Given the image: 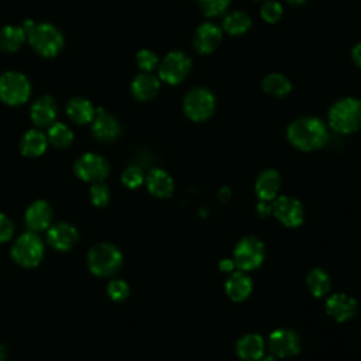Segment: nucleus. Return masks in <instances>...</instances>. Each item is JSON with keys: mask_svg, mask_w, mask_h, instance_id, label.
Returning <instances> with one entry per match:
<instances>
[{"mask_svg": "<svg viewBox=\"0 0 361 361\" xmlns=\"http://www.w3.org/2000/svg\"><path fill=\"white\" fill-rule=\"evenodd\" d=\"M329 123L337 133H354L361 127V102L354 97L340 99L329 110Z\"/></svg>", "mask_w": 361, "mask_h": 361, "instance_id": "3", "label": "nucleus"}, {"mask_svg": "<svg viewBox=\"0 0 361 361\" xmlns=\"http://www.w3.org/2000/svg\"><path fill=\"white\" fill-rule=\"evenodd\" d=\"M275 217L288 227H298L303 221V207L299 200L290 196H281L272 204Z\"/></svg>", "mask_w": 361, "mask_h": 361, "instance_id": "11", "label": "nucleus"}, {"mask_svg": "<svg viewBox=\"0 0 361 361\" xmlns=\"http://www.w3.org/2000/svg\"><path fill=\"white\" fill-rule=\"evenodd\" d=\"M121 180L123 183L127 186V188H131V189H135L138 188L142 180H144V175H142V171L138 168V166H128L124 169L123 175H121Z\"/></svg>", "mask_w": 361, "mask_h": 361, "instance_id": "35", "label": "nucleus"}, {"mask_svg": "<svg viewBox=\"0 0 361 361\" xmlns=\"http://www.w3.org/2000/svg\"><path fill=\"white\" fill-rule=\"evenodd\" d=\"M234 265H235V264H234V261H231V259H223V261H220V269H221V271H231Z\"/></svg>", "mask_w": 361, "mask_h": 361, "instance_id": "40", "label": "nucleus"}, {"mask_svg": "<svg viewBox=\"0 0 361 361\" xmlns=\"http://www.w3.org/2000/svg\"><path fill=\"white\" fill-rule=\"evenodd\" d=\"M288 140L302 151L320 148L327 141V130L317 117H300L292 121L288 127Z\"/></svg>", "mask_w": 361, "mask_h": 361, "instance_id": "1", "label": "nucleus"}, {"mask_svg": "<svg viewBox=\"0 0 361 361\" xmlns=\"http://www.w3.org/2000/svg\"><path fill=\"white\" fill-rule=\"evenodd\" d=\"M221 41V30L213 23H203L197 27L193 38L195 49L204 55L212 54Z\"/></svg>", "mask_w": 361, "mask_h": 361, "instance_id": "13", "label": "nucleus"}, {"mask_svg": "<svg viewBox=\"0 0 361 361\" xmlns=\"http://www.w3.org/2000/svg\"><path fill=\"white\" fill-rule=\"evenodd\" d=\"M202 13L207 17H216L226 11L230 0H197Z\"/></svg>", "mask_w": 361, "mask_h": 361, "instance_id": "31", "label": "nucleus"}, {"mask_svg": "<svg viewBox=\"0 0 361 361\" xmlns=\"http://www.w3.org/2000/svg\"><path fill=\"white\" fill-rule=\"evenodd\" d=\"M137 63L138 66L145 71V72H151L152 69L157 68L158 65V58L157 55L149 51V49H141L138 54H137Z\"/></svg>", "mask_w": 361, "mask_h": 361, "instance_id": "36", "label": "nucleus"}, {"mask_svg": "<svg viewBox=\"0 0 361 361\" xmlns=\"http://www.w3.org/2000/svg\"><path fill=\"white\" fill-rule=\"evenodd\" d=\"M289 3H292V4H303V3H306V0H288Z\"/></svg>", "mask_w": 361, "mask_h": 361, "instance_id": "43", "label": "nucleus"}, {"mask_svg": "<svg viewBox=\"0 0 361 361\" xmlns=\"http://www.w3.org/2000/svg\"><path fill=\"white\" fill-rule=\"evenodd\" d=\"M25 38V31L21 27L6 25L0 30V49L4 52L17 51Z\"/></svg>", "mask_w": 361, "mask_h": 361, "instance_id": "26", "label": "nucleus"}, {"mask_svg": "<svg viewBox=\"0 0 361 361\" xmlns=\"http://www.w3.org/2000/svg\"><path fill=\"white\" fill-rule=\"evenodd\" d=\"M48 138L51 144L56 148H66L72 144L73 141V134L72 131L62 123H55L51 126L48 131Z\"/></svg>", "mask_w": 361, "mask_h": 361, "instance_id": "30", "label": "nucleus"}, {"mask_svg": "<svg viewBox=\"0 0 361 361\" xmlns=\"http://www.w3.org/2000/svg\"><path fill=\"white\" fill-rule=\"evenodd\" d=\"M23 30L25 31L31 47L42 56H55L62 45V34L51 24H34L32 21H25Z\"/></svg>", "mask_w": 361, "mask_h": 361, "instance_id": "2", "label": "nucleus"}, {"mask_svg": "<svg viewBox=\"0 0 361 361\" xmlns=\"http://www.w3.org/2000/svg\"><path fill=\"white\" fill-rule=\"evenodd\" d=\"M281 186V176L274 169H267L259 173L255 182V193L264 202L272 200Z\"/></svg>", "mask_w": 361, "mask_h": 361, "instance_id": "18", "label": "nucleus"}, {"mask_svg": "<svg viewBox=\"0 0 361 361\" xmlns=\"http://www.w3.org/2000/svg\"><path fill=\"white\" fill-rule=\"evenodd\" d=\"M326 310L337 322H345L357 313V302L348 295L336 293L327 299Z\"/></svg>", "mask_w": 361, "mask_h": 361, "instance_id": "16", "label": "nucleus"}, {"mask_svg": "<svg viewBox=\"0 0 361 361\" xmlns=\"http://www.w3.org/2000/svg\"><path fill=\"white\" fill-rule=\"evenodd\" d=\"M55 117H56V104L54 99L49 96L39 97L31 106V120L34 121V124L39 127L52 124Z\"/></svg>", "mask_w": 361, "mask_h": 361, "instance_id": "20", "label": "nucleus"}, {"mask_svg": "<svg viewBox=\"0 0 361 361\" xmlns=\"http://www.w3.org/2000/svg\"><path fill=\"white\" fill-rule=\"evenodd\" d=\"M250 27L251 18L244 11L230 13L223 21V28L230 35H243L250 30Z\"/></svg>", "mask_w": 361, "mask_h": 361, "instance_id": "28", "label": "nucleus"}, {"mask_svg": "<svg viewBox=\"0 0 361 361\" xmlns=\"http://www.w3.org/2000/svg\"><path fill=\"white\" fill-rule=\"evenodd\" d=\"M93 135L104 142L113 141L118 137L120 134V124L118 121L110 116L107 111L99 109L94 114L93 118V126H92Z\"/></svg>", "mask_w": 361, "mask_h": 361, "instance_id": "15", "label": "nucleus"}, {"mask_svg": "<svg viewBox=\"0 0 361 361\" xmlns=\"http://www.w3.org/2000/svg\"><path fill=\"white\" fill-rule=\"evenodd\" d=\"M20 148L25 157H39L47 149V137L38 130H30L23 135Z\"/></svg>", "mask_w": 361, "mask_h": 361, "instance_id": "25", "label": "nucleus"}, {"mask_svg": "<svg viewBox=\"0 0 361 361\" xmlns=\"http://www.w3.org/2000/svg\"><path fill=\"white\" fill-rule=\"evenodd\" d=\"M262 89L271 96L283 97L290 92L292 85L286 76L281 73H269L262 80Z\"/></svg>", "mask_w": 361, "mask_h": 361, "instance_id": "27", "label": "nucleus"}, {"mask_svg": "<svg viewBox=\"0 0 361 361\" xmlns=\"http://www.w3.org/2000/svg\"><path fill=\"white\" fill-rule=\"evenodd\" d=\"M148 190L157 197H169L173 192V180L164 169H152L147 176Z\"/></svg>", "mask_w": 361, "mask_h": 361, "instance_id": "22", "label": "nucleus"}, {"mask_svg": "<svg viewBox=\"0 0 361 361\" xmlns=\"http://www.w3.org/2000/svg\"><path fill=\"white\" fill-rule=\"evenodd\" d=\"M123 262L121 251L109 243H100L90 248L87 264L90 271L97 276H110L118 271Z\"/></svg>", "mask_w": 361, "mask_h": 361, "instance_id": "4", "label": "nucleus"}, {"mask_svg": "<svg viewBox=\"0 0 361 361\" xmlns=\"http://www.w3.org/2000/svg\"><path fill=\"white\" fill-rule=\"evenodd\" d=\"M90 199H92L93 204L97 206V207H104V206H107V203H109V200H110V190H109L107 185L96 182V183L90 188Z\"/></svg>", "mask_w": 361, "mask_h": 361, "instance_id": "33", "label": "nucleus"}, {"mask_svg": "<svg viewBox=\"0 0 361 361\" xmlns=\"http://www.w3.org/2000/svg\"><path fill=\"white\" fill-rule=\"evenodd\" d=\"M158 90H159V80L148 72L137 75L131 83V92L134 97L141 102L151 100L152 97H155Z\"/></svg>", "mask_w": 361, "mask_h": 361, "instance_id": "19", "label": "nucleus"}, {"mask_svg": "<svg viewBox=\"0 0 361 361\" xmlns=\"http://www.w3.org/2000/svg\"><path fill=\"white\" fill-rule=\"evenodd\" d=\"M282 13H283V8H282L281 3L274 1V0L265 1L261 7V17H262V20H265L269 24L279 21L282 17Z\"/></svg>", "mask_w": 361, "mask_h": 361, "instance_id": "32", "label": "nucleus"}, {"mask_svg": "<svg viewBox=\"0 0 361 361\" xmlns=\"http://www.w3.org/2000/svg\"><path fill=\"white\" fill-rule=\"evenodd\" d=\"M271 212H272V206L264 203V200L258 204V213H259V216H262V217H264V216H268Z\"/></svg>", "mask_w": 361, "mask_h": 361, "instance_id": "39", "label": "nucleus"}, {"mask_svg": "<svg viewBox=\"0 0 361 361\" xmlns=\"http://www.w3.org/2000/svg\"><path fill=\"white\" fill-rule=\"evenodd\" d=\"M307 288L314 295V296H323L329 292L330 289V278L329 275L320 269V268H314L307 274V279H306Z\"/></svg>", "mask_w": 361, "mask_h": 361, "instance_id": "29", "label": "nucleus"}, {"mask_svg": "<svg viewBox=\"0 0 361 361\" xmlns=\"http://www.w3.org/2000/svg\"><path fill=\"white\" fill-rule=\"evenodd\" d=\"M66 114L68 117L78 124H86L90 123L94 118V107L93 104L82 97L72 99L66 106Z\"/></svg>", "mask_w": 361, "mask_h": 361, "instance_id": "24", "label": "nucleus"}, {"mask_svg": "<svg viewBox=\"0 0 361 361\" xmlns=\"http://www.w3.org/2000/svg\"><path fill=\"white\" fill-rule=\"evenodd\" d=\"M251 289L252 282L250 276L243 272H234L226 281V293L234 302L244 300L251 293Z\"/></svg>", "mask_w": 361, "mask_h": 361, "instance_id": "23", "label": "nucleus"}, {"mask_svg": "<svg viewBox=\"0 0 361 361\" xmlns=\"http://www.w3.org/2000/svg\"><path fill=\"white\" fill-rule=\"evenodd\" d=\"M237 355L244 361H255L264 355V340L258 334H245L237 343Z\"/></svg>", "mask_w": 361, "mask_h": 361, "instance_id": "21", "label": "nucleus"}, {"mask_svg": "<svg viewBox=\"0 0 361 361\" xmlns=\"http://www.w3.org/2000/svg\"><path fill=\"white\" fill-rule=\"evenodd\" d=\"M78 230L69 223H58L52 226L47 233L48 243L59 251L71 250L78 243Z\"/></svg>", "mask_w": 361, "mask_h": 361, "instance_id": "14", "label": "nucleus"}, {"mask_svg": "<svg viewBox=\"0 0 361 361\" xmlns=\"http://www.w3.org/2000/svg\"><path fill=\"white\" fill-rule=\"evenodd\" d=\"M11 257L21 267H37L44 257L42 241L34 233H24L14 243L11 248Z\"/></svg>", "mask_w": 361, "mask_h": 361, "instance_id": "5", "label": "nucleus"}, {"mask_svg": "<svg viewBox=\"0 0 361 361\" xmlns=\"http://www.w3.org/2000/svg\"><path fill=\"white\" fill-rule=\"evenodd\" d=\"M269 348L274 355L290 357L295 355L300 348V340L293 330L278 329L271 333L268 338Z\"/></svg>", "mask_w": 361, "mask_h": 361, "instance_id": "12", "label": "nucleus"}, {"mask_svg": "<svg viewBox=\"0 0 361 361\" xmlns=\"http://www.w3.org/2000/svg\"><path fill=\"white\" fill-rule=\"evenodd\" d=\"M52 220V209L45 200H35L25 212V223L32 231H42L49 227Z\"/></svg>", "mask_w": 361, "mask_h": 361, "instance_id": "17", "label": "nucleus"}, {"mask_svg": "<svg viewBox=\"0 0 361 361\" xmlns=\"http://www.w3.org/2000/svg\"><path fill=\"white\" fill-rule=\"evenodd\" d=\"M190 68L192 61L186 54L180 51H172L159 65V79L168 85H178L188 76Z\"/></svg>", "mask_w": 361, "mask_h": 361, "instance_id": "9", "label": "nucleus"}, {"mask_svg": "<svg viewBox=\"0 0 361 361\" xmlns=\"http://www.w3.org/2000/svg\"><path fill=\"white\" fill-rule=\"evenodd\" d=\"M14 233L13 221L3 213H0V243H6Z\"/></svg>", "mask_w": 361, "mask_h": 361, "instance_id": "37", "label": "nucleus"}, {"mask_svg": "<svg viewBox=\"0 0 361 361\" xmlns=\"http://www.w3.org/2000/svg\"><path fill=\"white\" fill-rule=\"evenodd\" d=\"M6 357H7V353H6V348L0 344V361H6Z\"/></svg>", "mask_w": 361, "mask_h": 361, "instance_id": "41", "label": "nucleus"}, {"mask_svg": "<svg viewBox=\"0 0 361 361\" xmlns=\"http://www.w3.org/2000/svg\"><path fill=\"white\" fill-rule=\"evenodd\" d=\"M109 162L93 152L82 155L75 164V173L86 182H100L109 175Z\"/></svg>", "mask_w": 361, "mask_h": 361, "instance_id": "10", "label": "nucleus"}, {"mask_svg": "<svg viewBox=\"0 0 361 361\" xmlns=\"http://www.w3.org/2000/svg\"><path fill=\"white\" fill-rule=\"evenodd\" d=\"M351 56H353V61L355 62V65H358L361 68V42L357 44L353 51H351Z\"/></svg>", "mask_w": 361, "mask_h": 361, "instance_id": "38", "label": "nucleus"}, {"mask_svg": "<svg viewBox=\"0 0 361 361\" xmlns=\"http://www.w3.org/2000/svg\"><path fill=\"white\" fill-rule=\"evenodd\" d=\"M216 109V99L209 89L195 87L183 99V111L193 121L207 120Z\"/></svg>", "mask_w": 361, "mask_h": 361, "instance_id": "6", "label": "nucleus"}, {"mask_svg": "<svg viewBox=\"0 0 361 361\" xmlns=\"http://www.w3.org/2000/svg\"><path fill=\"white\" fill-rule=\"evenodd\" d=\"M265 257V247L262 241L257 237L241 238L234 248V264L243 269L250 271L261 265Z\"/></svg>", "mask_w": 361, "mask_h": 361, "instance_id": "8", "label": "nucleus"}, {"mask_svg": "<svg viewBox=\"0 0 361 361\" xmlns=\"http://www.w3.org/2000/svg\"><path fill=\"white\" fill-rule=\"evenodd\" d=\"M261 361H276V358H275L274 355H267V357H264Z\"/></svg>", "mask_w": 361, "mask_h": 361, "instance_id": "42", "label": "nucleus"}, {"mask_svg": "<svg viewBox=\"0 0 361 361\" xmlns=\"http://www.w3.org/2000/svg\"><path fill=\"white\" fill-rule=\"evenodd\" d=\"M31 86L28 79L18 72H6L0 76V99L10 104L17 106L30 97Z\"/></svg>", "mask_w": 361, "mask_h": 361, "instance_id": "7", "label": "nucleus"}, {"mask_svg": "<svg viewBox=\"0 0 361 361\" xmlns=\"http://www.w3.org/2000/svg\"><path fill=\"white\" fill-rule=\"evenodd\" d=\"M107 293L113 300L121 302V300L127 299V296L130 293V288L123 279H113L107 286Z\"/></svg>", "mask_w": 361, "mask_h": 361, "instance_id": "34", "label": "nucleus"}]
</instances>
